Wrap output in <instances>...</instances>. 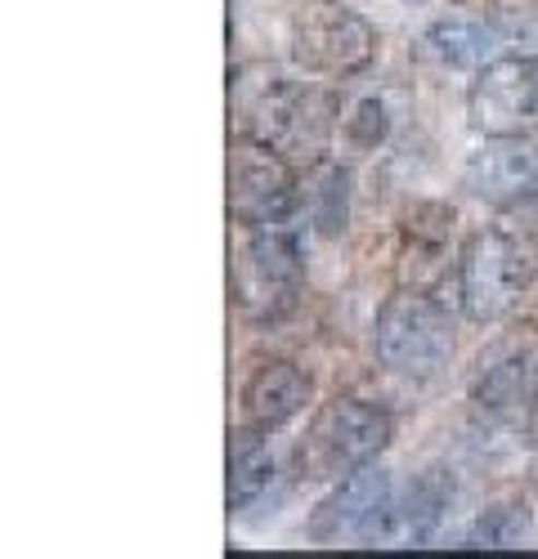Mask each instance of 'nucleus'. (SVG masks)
Returning <instances> with one entry per match:
<instances>
[{"label": "nucleus", "instance_id": "obj_10", "mask_svg": "<svg viewBox=\"0 0 538 559\" xmlns=\"http://www.w3.org/2000/svg\"><path fill=\"white\" fill-rule=\"evenodd\" d=\"M390 475L382 471L377 461L369 465H359L354 475L337 479L332 497L319 501V510H314V520H309V537L314 542H341V537H359L364 542V533L373 528V520L386 510L390 501Z\"/></svg>", "mask_w": 538, "mask_h": 559}, {"label": "nucleus", "instance_id": "obj_13", "mask_svg": "<svg viewBox=\"0 0 538 559\" xmlns=\"http://www.w3.org/2000/svg\"><path fill=\"white\" fill-rule=\"evenodd\" d=\"M309 403V377L288 362V358H269L252 371V381L243 385V416L260 430H279Z\"/></svg>", "mask_w": 538, "mask_h": 559}, {"label": "nucleus", "instance_id": "obj_15", "mask_svg": "<svg viewBox=\"0 0 538 559\" xmlns=\"http://www.w3.org/2000/svg\"><path fill=\"white\" fill-rule=\"evenodd\" d=\"M265 435L269 430L252 421L230 435V510H247L274 479V456H269Z\"/></svg>", "mask_w": 538, "mask_h": 559}, {"label": "nucleus", "instance_id": "obj_18", "mask_svg": "<svg viewBox=\"0 0 538 559\" xmlns=\"http://www.w3.org/2000/svg\"><path fill=\"white\" fill-rule=\"evenodd\" d=\"M525 533H529V515H525V506H499V510H489V515L467 533V542H471V546L507 550V546H516Z\"/></svg>", "mask_w": 538, "mask_h": 559}, {"label": "nucleus", "instance_id": "obj_19", "mask_svg": "<svg viewBox=\"0 0 538 559\" xmlns=\"http://www.w3.org/2000/svg\"><path fill=\"white\" fill-rule=\"evenodd\" d=\"M346 130H350V139L359 148H377L382 139H386V108L377 104V99H364L354 108V117L346 121Z\"/></svg>", "mask_w": 538, "mask_h": 559}, {"label": "nucleus", "instance_id": "obj_7", "mask_svg": "<svg viewBox=\"0 0 538 559\" xmlns=\"http://www.w3.org/2000/svg\"><path fill=\"white\" fill-rule=\"evenodd\" d=\"M467 121L484 139H521L538 130V59L503 55L476 68L467 90Z\"/></svg>", "mask_w": 538, "mask_h": 559}, {"label": "nucleus", "instance_id": "obj_9", "mask_svg": "<svg viewBox=\"0 0 538 559\" xmlns=\"http://www.w3.org/2000/svg\"><path fill=\"white\" fill-rule=\"evenodd\" d=\"M296 206V170L283 153L256 144V139H234L230 148V215L247 228L256 224H283Z\"/></svg>", "mask_w": 538, "mask_h": 559}, {"label": "nucleus", "instance_id": "obj_2", "mask_svg": "<svg viewBox=\"0 0 538 559\" xmlns=\"http://www.w3.org/2000/svg\"><path fill=\"white\" fill-rule=\"evenodd\" d=\"M395 426L377 403L364 399H332L309 416L296 443V475L309 484H337L386 452Z\"/></svg>", "mask_w": 538, "mask_h": 559}, {"label": "nucleus", "instance_id": "obj_1", "mask_svg": "<svg viewBox=\"0 0 538 559\" xmlns=\"http://www.w3.org/2000/svg\"><path fill=\"white\" fill-rule=\"evenodd\" d=\"M230 112L238 139H256V144L283 153L288 162L314 157L332 130V99L265 63L243 68L230 81Z\"/></svg>", "mask_w": 538, "mask_h": 559}, {"label": "nucleus", "instance_id": "obj_8", "mask_svg": "<svg viewBox=\"0 0 538 559\" xmlns=\"http://www.w3.org/2000/svg\"><path fill=\"white\" fill-rule=\"evenodd\" d=\"M534 287V273L525 269V260L507 247V238L499 228H480L467 238L463 255H458V296L471 322H499L516 309L521 292Z\"/></svg>", "mask_w": 538, "mask_h": 559}, {"label": "nucleus", "instance_id": "obj_11", "mask_svg": "<svg viewBox=\"0 0 538 559\" xmlns=\"http://www.w3.org/2000/svg\"><path fill=\"white\" fill-rule=\"evenodd\" d=\"M463 189L480 202L503 206L521 193L538 189V144L529 139H489L484 148H476L463 166Z\"/></svg>", "mask_w": 538, "mask_h": 559}, {"label": "nucleus", "instance_id": "obj_5", "mask_svg": "<svg viewBox=\"0 0 538 559\" xmlns=\"http://www.w3.org/2000/svg\"><path fill=\"white\" fill-rule=\"evenodd\" d=\"M292 63L309 76H354L377 55V32L364 14H354L341 0H309L292 14Z\"/></svg>", "mask_w": 538, "mask_h": 559}, {"label": "nucleus", "instance_id": "obj_12", "mask_svg": "<svg viewBox=\"0 0 538 559\" xmlns=\"http://www.w3.org/2000/svg\"><path fill=\"white\" fill-rule=\"evenodd\" d=\"M448 497H454V484H448V475L444 471H426L399 501L395 497L386 501V510L373 520V528L364 533V542L369 546H422L440 528Z\"/></svg>", "mask_w": 538, "mask_h": 559}, {"label": "nucleus", "instance_id": "obj_14", "mask_svg": "<svg viewBox=\"0 0 538 559\" xmlns=\"http://www.w3.org/2000/svg\"><path fill=\"white\" fill-rule=\"evenodd\" d=\"M426 50L448 68H484L493 63V50H499V27L471 14L440 19L426 32Z\"/></svg>", "mask_w": 538, "mask_h": 559}, {"label": "nucleus", "instance_id": "obj_4", "mask_svg": "<svg viewBox=\"0 0 538 559\" xmlns=\"http://www.w3.org/2000/svg\"><path fill=\"white\" fill-rule=\"evenodd\" d=\"M373 349L382 367L399 371V377H435L454 354V318L422 287L395 292L377 313Z\"/></svg>", "mask_w": 538, "mask_h": 559}, {"label": "nucleus", "instance_id": "obj_3", "mask_svg": "<svg viewBox=\"0 0 538 559\" xmlns=\"http://www.w3.org/2000/svg\"><path fill=\"white\" fill-rule=\"evenodd\" d=\"M301 283H305L301 233L288 219L247 228V238L230 264V292L238 313L252 322H279L283 313H292Z\"/></svg>", "mask_w": 538, "mask_h": 559}, {"label": "nucleus", "instance_id": "obj_20", "mask_svg": "<svg viewBox=\"0 0 538 559\" xmlns=\"http://www.w3.org/2000/svg\"><path fill=\"white\" fill-rule=\"evenodd\" d=\"M409 5H422V0H409Z\"/></svg>", "mask_w": 538, "mask_h": 559}, {"label": "nucleus", "instance_id": "obj_17", "mask_svg": "<svg viewBox=\"0 0 538 559\" xmlns=\"http://www.w3.org/2000/svg\"><path fill=\"white\" fill-rule=\"evenodd\" d=\"M493 228L503 233L507 247L525 260V269L534 273V283H538V189L503 202L499 215H493Z\"/></svg>", "mask_w": 538, "mask_h": 559}, {"label": "nucleus", "instance_id": "obj_16", "mask_svg": "<svg viewBox=\"0 0 538 559\" xmlns=\"http://www.w3.org/2000/svg\"><path fill=\"white\" fill-rule=\"evenodd\" d=\"M350 215V175L341 166H319L309 179V219L324 238H337Z\"/></svg>", "mask_w": 538, "mask_h": 559}, {"label": "nucleus", "instance_id": "obj_6", "mask_svg": "<svg viewBox=\"0 0 538 559\" xmlns=\"http://www.w3.org/2000/svg\"><path fill=\"white\" fill-rule=\"evenodd\" d=\"M471 403L499 421H525L538 407V322H516L476 358Z\"/></svg>", "mask_w": 538, "mask_h": 559}]
</instances>
